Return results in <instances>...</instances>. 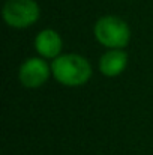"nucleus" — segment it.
Listing matches in <instances>:
<instances>
[{
	"label": "nucleus",
	"instance_id": "20e7f679",
	"mask_svg": "<svg viewBox=\"0 0 153 155\" xmlns=\"http://www.w3.org/2000/svg\"><path fill=\"white\" fill-rule=\"evenodd\" d=\"M51 72V63L47 62L44 57H29L26 59L18 69V80L24 87L29 89H36L44 86L50 77Z\"/></svg>",
	"mask_w": 153,
	"mask_h": 155
},
{
	"label": "nucleus",
	"instance_id": "423d86ee",
	"mask_svg": "<svg viewBox=\"0 0 153 155\" xmlns=\"http://www.w3.org/2000/svg\"><path fill=\"white\" fill-rule=\"evenodd\" d=\"M98 66L102 75L108 78L117 77L128 66V53L125 48H108L101 56Z\"/></svg>",
	"mask_w": 153,
	"mask_h": 155
},
{
	"label": "nucleus",
	"instance_id": "39448f33",
	"mask_svg": "<svg viewBox=\"0 0 153 155\" xmlns=\"http://www.w3.org/2000/svg\"><path fill=\"white\" fill-rule=\"evenodd\" d=\"M62 48H63V39L60 33L54 29H44L35 38V50L41 57L47 60H53L57 56H60Z\"/></svg>",
	"mask_w": 153,
	"mask_h": 155
},
{
	"label": "nucleus",
	"instance_id": "7ed1b4c3",
	"mask_svg": "<svg viewBox=\"0 0 153 155\" xmlns=\"http://www.w3.org/2000/svg\"><path fill=\"white\" fill-rule=\"evenodd\" d=\"M2 15L9 27L27 29L39 20L41 9L35 0H6Z\"/></svg>",
	"mask_w": 153,
	"mask_h": 155
},
{
	"label": "nucleus",
	"instance_id": "f257e3e1",
	"mask_svg": "<svg viewBox=\"0 0 153 155\" xmlns=\"http://www.w3.org/2000/svg\"><path fill=\"white\" fill-rule=\"evenodd\" d=\"M51 72L56 81L66 87H80L89 83L93 69L87 57L78 53H62L51 62Z\"/></svg>",
	"mask_w": 153,
	"mask_h": 155
},
{
	"label": "nucleus",
	"instance_id": "f03ea898",
	"mask_svg": "<svg viewBox=\"0 0 153 155\" xmlns=\"http://www.w3.org/2000/svg\"><path fill=\"white\" fill-rule=\"evenodd\" d=\"M96 41L108 48H125L131 42V27L129 24L117 15H104L93 27Z\"/></svg>",
	"mask_w": 153,
	"mask_h": 155
}]
</instances>
